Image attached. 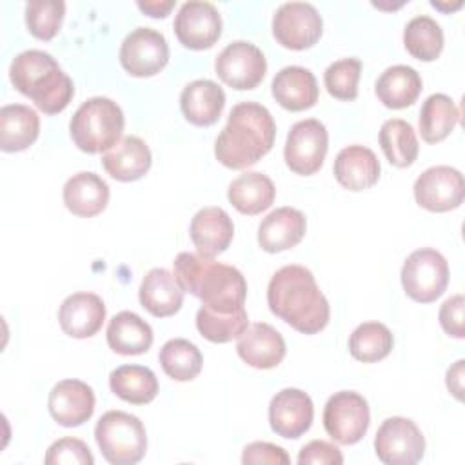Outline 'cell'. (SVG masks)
I'll return each instance as SVG.
<instances>
[{"label":"cell","instance_id":"6da1fadb","mask_svg":"<svg viewBox=\"0 0 465 465\" xmlns=\"http://www.w3.org/2000/svg\"><path fill=\"white\" fill-rule=\"evenodd\" d=\"M267 303L274 316L302 334H316L329 323V302L303 265H285L272 274Z\"/></svg>","mask_w":465,"mask_h":465},{"label":"cell","instance_id":"7a4b0ae2","mask_svg":"<svg viewBox=\"0 0 465 465\" xmlns=\"http://www.w3.org/2000/svg\"><path fill=\"white\" fill-rule=\"evenodd\" d=\"M173 265L183 292L202 300L209 311L227 314L243 309L247 282L236 267L194 252H180Z\"/></svg>","mask_w":465,"mask_h":465},{"label":"cell","instance_id":"3957f363","mask_svg":"<svg viewBox=\"0 0 465 465\" xmlns=\"http://www.w3.org/2000/svg\"><path fill=\"white\" fill-rule=\"evenodd\" d=\"M274 136L276 124L269 109L256 102H242L231 109L214 142L216 160L229 169H245L271 151Z\"/></svg>","mask_w":465,"mask_h":465},{"label":"cell","instance_id":"277c9868","mask_svg":"<svg viewBox=\"0 0 465 465\" xmlns=\"http://www.w3.org/2000/svg\"><path fill=\"white\" fill-rule=\"evenodd\" d=\"M9 78L15 89L31 98L45 114L64 111L74 94L73 80L49 53L40 49L16 54L9 67Z\"/></svg>","mask_w":465,"mask_h":465},{"label":"cell","instance_id":"5b68a950","mask_svg":"<svg viewBox=\"0 0 465 465\" xmlns=\"http://www.w3.org/2000/svg\"><path fill=\"white\" fill-rule=\"evenodd\" d=\"M124 124V113L116 102L105 96H93L74 111L69 133L78 149L104 153L120 142Z\"/></svg>","mask_w":465,"mask_h":465},{"label":"cell","instance_id":"8992f818","mask_svg":"<svg viewBox=\"0 0 465 465\" xmlns=\"http://www.w3.org/2000/svg\"><path fill=\"white\" fill-rule=\"evenodd\" d=\"M94 440L113 465L138 463L147 450V434L140 418L124 411H107L96 421Z\"/></svg>","mask_w":465,"mask_h":465},{"label":"cell","instance_id":"52a82bcc","mask_svg":"<svg viewBox=\"0 0 465 465\" xmlns=\"http://www.w3.org/2000/svg\"><path fill=\"white\" fill-rule=\"evenodd\" d=\"M449 283V263L430 247L412 251L401 267V285L409 298L420 303L438 300Z\"/></svg>","mask_w":465,"mask_h":465},{"label":"cell","instance_id":"ba28073f","mask_svg":"<svg viewBox=\"0 0 465 465\" xmlns=\"http://www.w3.org/2000/svg\"><path fill=\"white\" fill-rule=\"evenodd\" d=\"M371 421V412L365 398L354 391L334 392L323 409V427L327 434L341 443L352 445L360 441Z\"/></svg>","mask_w":465,"mask_h":465},{"label":"cell","instance_id":"9c48e42d","mask_svg":"<svg viewBox=\"0 0 465 465\" xmlns=\"http://www.w3.org/2000/svg\"><path fill=\"white\" fill-rule=\"evenodd\" d=\"M374 450L378 460L387 465H412L423 458L425 438L412 420L392 416L380 425Z\"/></svg>","mask_w":465,"mask_h":465},{"label":"cell","instance_id":"30bf717a","mask_svg":"<svg viewBox=\"0 0 465 465\" xmlns=\"http://www.w3.org/2000/svg\"><path fill=\"white\" fill-rule=\"evenodd\" d=\"M329 147V134L325 125L316 118L296 122L285 142L283 156L287 167L302 176L314 174L323 165Z\"/></svg>","mask_w":465,"mask_h":465},{"label":"cell","instance_id":"8fae6325","mask_svg":"<svg viewBox=\"0 0 465 465\" xmlns=\"http://www.w3.org/2000/svg\"><path fill=\"white\" fill-rule=\"evenodd\" d=\"M323 22L318 9L307 2H285L272 16V35L287 49H307L322 36Z\"/></svg>","mask_w":465,"mask_h":465},{"label":"cell","instance_id":"7c38bea8","mask_svg":"<svg viewBox=\"0 0 465 465\" xmlns=\"http://www.w3.org/2000/svg\"><path fill=\"white\" fill-rule=\"evenodd\" d=\"M216 74L232 89H254L265 76L267 62L263 53L251 42L236 40L225 45L214 62Z\"/></svg>","mask_w":465,"mask_h":465},{"label":"cell","instance_id":"4fadbf2b","mask_svg":"<svg viewBox=\"0 0 465 465\" xmlns=\"http://www.w3.org/2000/svg\"><path fill=\"white\" fill-rule=\"evenodd\" d=\"M416 203L432 213L456 209L465 198L463 174L450 165L425 169L414 182Z\"/></svg>","mask_w":465,"mask_h":465},{"label":"cell","instance_id":"5bb4252c","mask_svg":"<svg viewBox=\"0 0 465 465\" xmlns=\"http://www.w3.org/2000/svg\"><path fill=\"white\" fill-rule=\"evenodd\" d=\"M167 60V40L156 29L136 27L122 42L120 64L133 76H153L165 67Z\"/></svg>","mask_w":465,"mask_h":465},{"label":"cell","instance_id":"9a60e30c","mask_svg":"<svg viewBox=\"0 0 465 465\" xmlns=\"http://www.w3.org/2000/svg\"><path fill=\"white\" fill-rule=\"evenodd\" d=\"M174 35L187 49H209L222 35V16L211 2L191 0L182 4L174 16Z\"/></svg>","mask_w":465,"mask_h":465},{"label":"cell","instance_id":"2e32d148","mask_svg":"<svg viewBox=\"0 0 465 465\" xmlns=\"http://www.w3.org/2000/svg\"><path fill=\"white\" fill-rule=\"evenodd\" d=\"M314 405L307 392L300 389H282L269 403L271 429L282 438H300L311 429Z\"/></svg>","mask_w":465,"mask_h":465},{"label":"cell","instance_id":"e0dca14e","mask_svg":"<svg viewBox=\"0 0 465 465\" xmlns=\"http://www.w3.org/2000/svg\"><path fill=\"white\" fill-rule=\"evenodd\" d=\"M49 412L64 427H78L94 412V392L80 380H62L49 392Z\"/></svg>","mask_w":465,"mask_h":465},{"label":"cell","instance_id":"ac0fdd59","mask_svg":"<svg viewBox=\"0 0 465 465\" xmlns=\"http://www.w3.org/2000/svg\"><path fill=\"white\" fill-rule=\"evenodd\" d=\"M238 356L254 369H272L285 356V341L282 334L269 323H252L236 343Z\"/></svg>","mask_w":465,"mask_h":465},{"label":"cell","instance_id":"d6986e66","mask_svg":"<svg viewBox=\"0 0 465 465\" xmlns=\"http://www.w3.org/2000/svg\"><path fill=\"white\" fill-rule=\"evenodd\" d=\"M105 305L98 294L74 292L67 296L58 311V322L65 334L73 338H91L102 329Z\"/></svg>","mask_w":465,"mask_h":465},{"label":"cell","instance_id":"ffe728a7","mask_svg":"<svg viewBox=\"0 0 465 465\" xmlns=\"http://www.w3.org/2000/svg\"><path fill=\"white\" fill-rule=\"evenodd\" d=\"M189 234L198 254L214 258L229 247L234 225L222 207H203L193 216Z\"/></svg>","mask_w":465,"mask_h":465},{"label":"cell","instance_id":"44dd1931","mask_svg":"<svg viewBox=\"0 0 465 465\" xmlns=\"http://www.w3.org/2000/svg\"><path fill=\"white\" fill-rule=\"evenodd\" d=\"M307 222L302 211L294 207H280L269 213L258 227V243L267 252L287 251L302 242Z\"/></svg>","mask_w":465,"mask_h":465},{"label":"cell","instance_id":"7402d4cb","mask_svg":"<svg viewBox=\"0 0 465 465\" xmlns=\"http://www.w3.org/2000/svg\"><path fill=\"white\" fill-rule=\"evenodd\" d=\"M138 298L142 307L153 316L167 318L180 311L183 303V289L174 272L163 267H154L143 276Z\"/></svg>","mask_w":465,"mask_h":465},{"label":"cell","instance_id":"603a6c76","mask_svg":"<svg viewBox=\"0 0 465 465\" xmlns=\"http://www.w3.org/2000/svg\"><path fill=\"white\" fill-rule=\"evenodd\" d=\"M225 105L223 89L213 80H193L189 82L180 94V107L187 122L207 127L213 125Z\"/></svg>","mask_w":465,"mask_h":465},{"label":"cell","instance_id":"cb8c5ba5","mask_svg":"<svg viewBox=\"0 0 465 465\" xmlns=\"http://www.w3.org/2000/svg\"><path fill=\"white\" fill-rule=\"evenodd\" d=\"M334 176L349 191L372 187L380 178V162L376 154L363 145L343 147L334 160Z\"/></svg>","mask_w":465,"mask_h":465},{"label":"cell","instance_id":"d4e9b609","mask_svg":"<svg viewBox=\"0 0 465 465\" xmlns=\"http://www.w3.org/2000/svg\"><path fill=\"white\" fill-rule=\"evenodd\" d=\"M272 96L289 111H305L318 102V84L314 74L300 65H287L272 78Z\"/></svg>","mask_w":465,"mask_h":465},{"label":"cell","instance_id":"484cf974","mask_svg":"<svg viewBox=\"0 0 465 465\" xmlns=\"http://www.w3.org/2000/svg\"><path fill=\"white\" fill-rule=\"evenodd\" d=\"M105 173L118 182H134L151 167V151L138 136L122 138L113 149L102 154Z\"/></svg>","mask_w":465,"mask_h":465},{"label":"cell","instance_id":"4316f807","mask_svg":"<svg viewBox=\"0 0 465 465\" xmlns=\"http://www.w3.org/2000/svg\"><path fill=\"white\" fill-rule=\"evenodd\" d=\"M107 202L109 185L91 171L73 174L64 185V203L76 216H96L105 209Z\"/></svg>","mask_w":465,"mask_h":465},{"label":"cell","instance_id":"83f0119b","mask_svg":"<svg viewBox=\"0 0 465 465\" xmlns=\"http://www.w3.org/2000/svg\"><path fill=\"white\" fill-rule=\"evenodd\" d=\"M40 133V118L24 104H9L0 109V149L16 153L27 149Z\"/></svg>","mask_w":465,"mask_h":465},{"label":"cell","instance_id":"f1b7e54d","mask_svg":"<svg viewBox=\"0 0 465 465\" xmlns=\"http://www.w3.org/2000/svg\"><path fill=\"white\" fill-rule=\"evenodd\" d=\"M107 343L124 356L143 354L153 345V329L136 312L122 311L107 325Z\"/></svg>","mask_w":465,"mask_h":465},{"label":"cell","instance_id":"f546056e","mask_svg":"<svg viewBox=\"0 0 465 465\" xmlns=\"http://www.w3.org/2000/svg\"><path fill=\"white\" fill-rule=\"evenodd\" d=\"M421 93V76L411 65L387 67L376 80V96L389 109L412 105Z\"/></svg>","mask_w":465,"mask_h":465},{"label":"cell","instance_id":"4dcf8cb0","mask_svg":"<svg viewBox=\"0 0 465 465\" xmlns=\"http://www.w3.org/2000/svg\"><path fill=\"white\" fill-rule=\"evenodd\" d=\"M274 183L269 176L247 171L234 178L227 189V198L236 211L242 214H260L262 211L269 209L274 202Z\"/></svg>","mask_w":465,"mask_h":465},{"label":"cell","instance_id":"1f68e13d","mask_svg":"<svg viewBox=\"0 0 465 465\" xmlns=\"http://www.w3.org/2000/svg\"><path fill=\"white\" fill-rule=\"evenodd\" d=\"M111 391L124 401L145 405L158 394V380L149 367L122 365L109 376Z\"/></svg>","mask_w":465,"mask_h":465},{"label":"cell","instance_id":"d6a6232c","mask_svg":"<svg viewBox=\"0 0 465 465\" xmlns=\"http://www.w3.org/2000/svg\"><path fill=\"white\" fill-rule=\"evenodd\" d=\"M460 122V111L450 96L443 93L430 94L420 111V134L427 143L447 138Z\"/></svg>","mask_w":465,"mask_h":465},{"label":"cell","instance_id":"836d02e7","mask_svg":"<svg viewBox=\"0 0 465 465\" xmlns=\"http://www.w3.org/2000/svg\"><path fill=\"white\" fill-rule=\"evenodd\" d=\"M380 145L394 167H409L418 158V138L412 125L401 118H391L383 122L380 129Z\"/></svg>","mask_w":465,"mask_h":465},{"label":"cell","instance_id":"e575fe53","mask_svg":"<svg viewBox=\"0 0 465 465\" xmlns=\"http://www.w3.org/2000/svg\"><path fill=\"white\" fill-rule=\"evenodd\" d=\"M163 372L176 381H191L202 371V352L200 349L183 338H173L165 341L158 354Z\"/></svg>","mask_w":465,"mask_h":465},{"label":"cell","instance_id":"d590c367","mask_svg":"<svg viewBox=\"0 0 465 465\" xmlns=\"http://www.w3.org/2000/svg\"><path fill=\"white\" fill-rule=\"evenodd\" d=\"M405 49L418 60H436L443 49V31L440 24L427 16L418 15L411 18L403 29Z\"/></svg>","mask_w":465,"mask_h":465},{"label":"cell","instance_id":"8d00e7d4","mask_svg":"<svg viewBox=\"0 0 465 465\" xmlns=\"http://www.w3.org/2000/svg\"><path fill=\"white\" fill-rule=\"evenodd\" d=\"M392 332L387 325L380 322L360 323L349 338V351L352 358L363 363H374L383 360L392 351Z\"/></svg>","mask_w":465,"mask_h":465},{"label":"cell","instance_id":"74e56055","mask_svg":"<svg viewBox=\"0 0 465 465\" xmlns=\"http://www.w3.org/2000/svg\"><path fill=\"white\" fill-rule=\"evenodd\" d=\"M249 325L245 307L236 312H214L207 307H200L196 312V327L200 334L214 343H227L232 338H238Z\"/></svg>","mask_w":465,"mask_h":465},{"label":"cell","instance_id":"f35d334b","mask_svg":"<svg viewBox=\"0 0 465 465\" xmlns=\"http://www.w3.org/2000/svg\"><path fill=\"white\" fill-rule=\"evenodd\" d=\"M65 4L62 0H35L25 5V24L33 36L51 40L62 25Z\"/></svg>","mask_w":465,"mask_h":465},{"label":"cell","instance_id":"ab89813d","mask_svg":"<svg viewBox=\"0 0 465 465\" xmlns=\"http://www.w3.org/2000/svg\"><path fill=\"white\" fill-rule=\"evenodd\" d=\"M360 73L361 62L358 58H341L332 62L323 74L329 94L338 100H354L358 96Z\"/></svg>","mask_w":465,"mask_h":465},{"label":"cell","instance_id":"60d3db41","mask_svg":"<svg viewBox=\"0 0 465 465\" xmlns=\"http://www.w3.org/2000/svg\"><path fill=\"white\" fill-rule=\"evenodd\" d=\"M47 465L74 463V465H93L94 458L91 449L78 438H60L45 452Z\"/></svg>","mask_w":465,"mask_h":465},{"label":"cell","instance_id":"b9f144b4","mask_svg":"<svg viewBox=\"0 0 465 465\" xmlns=\"http://www.w3.org/2000/svg\"><path fill=\"white\" fill-rule=\"evenodd\" d=\"M298 463L300 465H341L343 456L338 447H334L329 441L323 440H312L307 445L302 447L298 454Z\"/></svg>","mask_w":465,"mask_h":465},{"label":"cell","instance_id":"7bdbcfd3","mask_svg":"<svg viewBox=\"0 0 465 465\" xmlns=\"http://www.w3.org/2000/svg\"><path fill=\"white\" fill-rule=\"evenodd\" d=\"M242 463L243 465H252V463H269V465H287L291 463L289 454L269 441H252L243 449L242 454Z\"/></svg>","mask_w":465,"mask_h":465},{"label":"cell","instance_id":"ee69618b","mask_svg":"<svg viewBox=\"0 0 465 465\" xmlns=\"http://www.w3.org/2000/svg\"><path fill=\"white\" fill-rule=\"evenodd\" d=\"M463 307H465V300L461 294H454L447 298L440 307V323L449 336H454V338L465 336Z\"/></svg>","mask_w":465,"mask_h":465},{"label":"cell","instance_id":"f6af8a7d","mask_svg":"<svg viewBox=\"0 0 465 465\" xmlns=\"http://www.w3.org/2000/svg\"><path fill=\"white\" fill-rule=\"evenodd\" d=\"M463 360H458L447 371V387L456 400H463Z\"/></svg>","mask_w":465,"mask_h":465},{"label":"cell","instance_id":"bcb514c9","mask_svg":"<svg viewBox=\"0 0 465 465\" xmlns=\"http://www.w3.org/2000/svg\"><path fill=\"white\" fill-rule=\"evenodd\" d=\"M138 7L147 13L149 16L154 18H163L165 15H169V11L174 7L173 0H156V2H138Z\"/></svg>","mask_w":465,"mask_h":465}]
</instances>
